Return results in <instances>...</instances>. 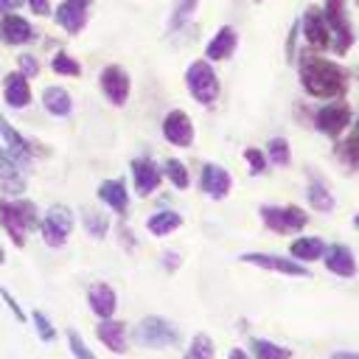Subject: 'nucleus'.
I'll use <instances>...</instances> for the list:
<instances>
[{
    "label": "nucleus",
    "mask_w": 359,
    "mask_h": 359,
    "mask_svg": "<svg viewBox=\"0 0 359 359\" xmlns=\"http://www.w3.org/2000/svg\"><path fill=\"white\" fill-rule=\"evenodd\" d=\"M337 151H339V157L345 160V165L359 168V121H356L353 132H351V135L337 146Z\"/></svg>",
    "instance_id": "473e14b6"
},
{
    "label": "nucleus",
    "mask_w": 359,
    "mask_h": 359,
    "mask_svg": "<svg viewBox=\"0 0 359 359\" xmlns=\"http://www.w3.org/2000/svg\"><path fill=\"white\" fill-rule=\"evenodd\" d=\"M67 3H79V6H90V0H67Z\"/></svg>",
    "instance_id": "3c124183"
},
{
    "label": "nucleus",
    "mask_w": 359,
    "mask_h": 359,
    "mask_svg": "<svg viewBox=\"0 0 359 359\" xmlns=\"http://www.w3.org/2000/svg\"><path fill=\"white\" fill-rule=\"evenodd\" d=\"M3 101L11 109H25L31 104V84L20 70H14L3 79Z\"/></svg>",
    "instance_id": "aec40b11"
},
{
    "label": "nucleus",
    "mask_w": 359,
    "mask_h": 359,
    "mask_svg": "<svg viewBox=\"0 0 359 359\" xmlns=\"http://www.w3.org/2000/svg\"><path fill=\"white\" fill-rule=\"evenodd\" d=\"M323 17L331 28V48L337 53H345L353 45V31H351V22L345 17V0H325Z\"/></svg>",
    "instance_id": "0eeeda50"
},
{
    "label": "nucleus",
    "mask_w": 359,
    "mask_h": 359,
    "mask_svg": "<svg viewBox=\"0 0 359 359\" xmlns=\"http://www.w3.org/2000/svg\"><path fill=\"white\" fill-rule=\"evenodd\" d=\"M356 3H359V0H356Z\"/></svg>",
    "instance_id": "864d4df0"
},
{
    "label": "nucleus",
    "mask_w": 359,
    "mask_h": 359,
    "mask_svg": "<svg viewBox=\"0 0 359 359\" xmlns=\"http://www.w3.org/2000/svg\"><path fill=\"white\" fill-rule=\"evenodd\" d=\"M17 62H20V73H22L25 79H34V76L39 73V62H36V56H31V53H22Z\"/></svg>",
    "instance_id": "ea45409f"
},
{
    "label": "nucleus",
    "mask_w": 359,
    "mask_h": 359,
    "mask_svg": "<svg viewBox=\"0 0 359 359\" xmlns=\"http://www.w3.org/2000/svg\"><path fill=\"white\" fill-rule=\"evenodd\" d=\"M129 342H135V345H140V348L163 351V348L180 345V328H177L171 320H165V317L149 314V317H143V320L135 323Z\"/></svg>",
    "instance_id": "7ed1b4c3"
},
{
    "label": "nucleus",
    "mask_w": 359,
    "mask_h": 359,
    "mask_svg": "<svg viewBox=\"0 0 359 359\" xmlns=\"http://www.w3.org/2000/svg\"><path fill=\"white\" fill-rule=\"evenodd\" d=\"M56 22L67 31V34H79L84 25H87V6H79V3H62L56 6Z\"/></svg>",
    "instance_id": "a878e982"
},
{
    "label": "nucleus",
    "mask_w": 359,
    "mask_h": 359,
    "mask_svg": "<svg viewBox=\"0 0 359 359\" xmlns=\"http://www.w3.org/2000/svg\"><path fill=\"white\" fill-rule=\"evenodd\" d=\"M0 227L17 250L25 247V236L39 227V208L25 196H0Z\"/></svg>",
    "instance_id": "f03ea898"
},
{
    "label": "nucleus",
    "mask_w": 359,
    "mask_h": 359,
    "mask_svg": "<svg viewBox=\"0 0 359 359\" xmlns=\"http://www.w3.org/2000/svg\"><path fill=\"white\" fill-rule=\"evenodd\" d=\"M300 84L314 98H337L348 87V73L339 65H334L323 56L303 53V59H300Z\"/></svg>",
    "instance_id": "f257e3e1"
},
{
    "label": "nucleus",
    "mask_w": 359,
    "mask_h": 359,
    "mask_svg": "<svg viewBox=\"0 0 359 359\" xmlns=\"http://www.w3.org/2000/svg\"><path fill=\"white\" fill-rule=\"evenodd\" d=\"M8 11H11V8L6 6V0H0V14H8Z\"/></svg>",
    "instance_id": "09e8293b"
},
{
    "label": "nucleus",
    "mask_w": 359,
    "mask_h": 359,
    "mask_svg": "<svg viewBox=\"0 0 359 359\" xmlns=\"http://www.w3.org/2000/svg\"><path fill=\"white\" fill-rule=\"evenodd\" d=\"M76 227L73 210L67 205H50L45 213H39V236L50 250H62Z\"/></svg>",
    "instance_id": "20e7f679"
},
{
    "label": "nucleus",
    "mask_w": 359,
    "mask_h": 359,
    "mask_svg": "<svg viewBox=\"0 0 359 359\" xmlns=\"http://www.w3.org/2000/svg\"><path fill=\"white\" fill-rule=\"evenodd\" d=\"M0 137H3V143H6V151L14 157V163H17L22 171H28L31 163H34L36 143H31L28 137H22V135L3 118V112H0Z\"/></svg>",
    "instance_id": "9d476101"
},
{
    "label": "nucleus",
    "mask_w": 359,
    "mask_h": 359,
    "mask_svg": "<svg viewBox=\"0 0 359 359\" xmlns=\"http://www.w3.org/2000/svg\"><path fill=\"white\" fill-rule=\"evenodd\" d=\"M25 188H28L25 171L14 163V157L6 149H0V191H3V196H22Z\"/></svg>",
    "instance_id": "f3484780"
},
{
    "label": "nucleus",
    "mask_w": 359,
    "mask_h": 359,
    "mask_svg": "<svg viewBox=\"0 0 359 359\" xmlns=\"http://www.w3.org/2000/svg\"><path fill=\"white\" fill-rule=\"evenodd\" d=\"M306 202L317 210V213H331L334 210V194L328 191V185L323 182V177H311L309 188H306Z\"/></svg>",
    "instance_id": "cd10ccee"
},
{
    "label": "nucleus",
    "mask_w": 359,
    "mask_h": 359,
    "mask_svg": "<svg viewBox=\"0 0 359 359\" xmlns=\"http://www.w3.org/2000/svg\"><path fill=\"white\" fill-rule=\"evenodd\" d=\"M325 252V241L320 236H297L289 247V255L300 264H311V261H320Z\"/></svg>",
    "instance_id": "b1692460"
},
{
    "label": "nucleus",
    "mask_w": 359,
    "mask_h": 359,
    "mask_svg": "<svg viewBox=\"0 0 359 359\" xmlns=\"http://www.w3.org/2000/svg\"><path fill=\"white\" fill-rule=\"evenodd\" d=\"M160 261H163V266H165V272H177V269H180V264H182V258H180V252H174V250H165V252L160 255Z\"/></svg>",
    "instance_id": "79ce46f5"
},
{
    "label": "nucleus",
    "mask_w": 359,
    "mask_h": 359,
    "mask_svg": "<svg viewBox=\"0 0 359 359\" xmlns=\"http://www.w3.org/2000/svg\"><path fill=\"white\" fill-rule=\"evenodd\" d=\"M238 261L244 264H252L258 269H266V272H280V275H292V278H309V269L294 261L292 255H275V252H241Z\"/></svg>",
    "instance_id": "6e6552de"
},
{
    "label": "nucleus",
    "mask_w": 359,
    "mask_h": 359,
    "mask_svg": "<svg viewBox=\"0 0 359 359\" xmlns=\"http://www.w3.org/2000/svg\"><path fill=\"white\" fill-rule=\"evenodd\" d=\"M42 107L53 118H67L73 112V98H70V93L65 87H56L53 84V87H45L42 90Z\"/></svg>",
    "instance_id": "393cba45"
},
{
    "label": "nucleus",
    "mask_w": 359,
    "mask_h": 359,
    "mask_svg": "<svg viewBox=\"0 0 359 359\" xmlns=\"http://www.w3.org/2000/svg\"><path fill=\"white\" fill-rule=\"evenodd\" d=\"M65 337H67V348H70L73 359H95V353L90 351V345L81 339V334H79L76 328H67Z\"/></svg>",
    "instance_id": "e433bc0d"
},
{
    "label": "nucleus",
    "mask_w": 359,
    "mask_h": 359,
    "mask_svg": "<svg viewBox=\"0 0 359 359\" xmlns=\"http://www.w3.org/2000/svg\"><path fill=\"white\" fill-rule=\"evenodd\" d=\"M0 39L8 42V45H25L34 39V28L25 17L20 14H3V22H0Z\"/></svg>",
    "instance_id": "5701e85b"
},
{
    "label": "nucleus",
    "mask_w": 359,
    "mask_h": 359,
    "mask_svg": "<svg viewBox=\"0 0 359 359\" xmlns=\"http://www.w3.org/2000/svg\"><path fill=\"white\" fill-rule=\"evenodd\" d=\"M129 171H132V185L137 196H151L163 182V168L151 157H135L129 163Z\"/></svg>",
    "instance_id": "f8f14e48"
},
{
    "label": "nucleus",
    "mask_w": 359,
    "mask_h": 359,
    "mask_svg": "<svg viewBox=\"0 0 359 359\" xmlns=\"http://www.w3.org/2000/svg\"><path fill=\"white\" fill-rule=\"evenodd\" d=\"M348 123H351V107H348L345 101H328V104H323V107L317 109V115H314V126H317L323 135H328V137L342 135Z\"/></svg>",
    "instance_id": "9b49d317"
},
{
    "label": "nucleus",
    "mask_w": 359,
    "mask_h": 359,
    "mask_svg": "<svg viewBox=\"0 0 359 359\" xmlns=\"http://www.w3.org/2000/svg\"><path fill=\"white\" fill-rule=\"evenodd\" d=\"M87 306H90V311H93L98 320H107V317H112L115 309H118V294H115V289H112L109 283L95 280V283L87 286Z\"/></svg>",
    "instance_id": "6ab92c4d"
},
{
    "label": "nucleus",
    "mask_w": 359,
    "mask_h": 359,
    "mask_svg": "<svg viewBox=\"0 0 359 359\" xmlns=\"http://www.w3.org/2000/svg\"><path fill=\"white\" fill-rule=\"evenodd\" d=\"M331 359H359V351H334Z\"/></svg>",
    "instance_id": "a18cd8bd"
},
{
    "label": "nucleus",
    "mask_w": 359,
    "mask_h": 359,
    "mask_svg": "<svg viewBox=\"0 0 359 359\" xmlns=\"http://www.w3.org/2000/svg\"><path fill=\"white\" fill-rule=\"evenodd\" d=\"M258 216H261L264 227L278 233V236L300 233L309 224V213L303 208H297V205H261Z\"/></svg>",
    "instance_id": "39448f33"
},
{
    "label": "nucleus",
    "mask_w": 359,
    "mask_h": 359,
    "mask_svg": "<svg viewBox=\"0 0 359 359\" xmlns=\"http://www.w3.org/2000/svg\"><path fill=\"white\" fill-rule=\"evenodd\" d=\"M227 359H252V356H250L244 348H233V351L227 353Z\"/></svg>",
    "instance_id": "49530a36"
},
{
    "label": "nucleus",
    "mask_w": 359,
    "mask_h": 359,
    "mask_svg": "<svg viewBox=\"0 0 359 359\" xmlns=\"http://www.w3.org/2000/svg\"><path fill=\"white\" fill-rule=\"evenodd\" d=\"M95 194H98V199H101L112 213L126 216V210H129V188H126L123 180H104Z\"/></svg>",
    "instance_id": "412c9836"
},
{
    "label": "nucleus",
    "mask_w": 359,
    "mask_h": 359,
    "mask_svg": "<svg viewBox=\"0 0 359 359\" xmlns=\"http://www.w3.org/2000/svg\"><path fill=\"white\" fill-rule=\"evenodd\" d=\"M303 34H306V42L311 48H328L331 45V28L323 17V8L317 6H309L306 14H303V22H300Z\"/></svg>",
    "instance_id": "a211bd4d"
},
{
    "label": "nucleus",
    "mask_w": 359,
    "mask_h": 359,
    "mask_svg": "<svg viewBox=\"0 0 359 359\" xmlns=\"http://www.w3.org/2000/svg\"><path fill=\"white\" fill-rule=\"evenodd\" d=\"M22 3H25V0H6V6H8V8H11V11H14V8H17V6H22Z\"/></svg>",
    "instance_id": "de8ad7c7"
},
{
    "label": "nucleus",
    "mask_w": 359,
    "mask_h": 359,
    "mask_svg": "<svg viewBox=\"0 0 359 359\" xmlns=\"http://www.w3.org/2000/svg\"><path fill=\"white\" fill-rule=\"evenodd\" d=\"M180 227H182V216H180L177 210H168V208H163V210H157V213H151V216L146 219V230H149L151 236H157V238L171 236V233L180 230Z\"/></svg>",
    "instance_id": "bb28decb"
},
{
    "label": "nucleus",
    "mask_w": 359,
    "mask_h": 359,
    "mask_svg": "<svg viewBox=\"0 0 359 359\" xmlns=\"http://www.w3.org/2000/svg\"><path fill=\"white\" fill-rule=\"evenodd\" d=\"M185 87H188V93L194 95V101H199V104H213L216 98H219V76H216V70L210 67V62L208 59H196V62H191L188 65V70H185Z\"/></svg>",
    "instance_id": "423d86ee"
},
{
    "label": "nucleus",
    "mask_w": 359,
    "mask_h": 359,
    "mask_svg": "<svg viewBox=\"0 0 359 359\" xmlns=\"http://www.w3.org/2000/svg\"><path fill=\"white\" fill-rule=\"evenodd\" d=\"M185 359H213V339L208 334H196L185 351Z\"/></svg>",
    "instance_id": "c9c22d12"
},
{
    "label": "nucleus",
    "mask_w": 359,
    "mask_h": 359,
    "mask_svg": "<svg viewBox=\"0 0 359 359\" xmlns=\"http://www.w3.org/2000/svg\"><path fill=\"white\" fill-rule=\"evenodd\" d=\"M6 264V250H3V244H0V266Z\"/></svg>",
    "instance_id": "8fccbe9b"
},
{
    "label": "nucleus",
    "mask_w": 359,
    "mask_h": 359,
    "mask_svg": "<svg viewBox=\"0 0 359 359\" xmlns=\"http://www.w3.org/2000/svg\"><path fill=\"white\" fill-rule=\"evenodd\" d=\"M194 8H196V0H177V6H174V17H171V28L182 25V22L191 17Z\"/></svg>",
    "instance_id": "58836bf2"
},
{
    "label": "nucleus",
    "mask_w": 359,
    "mask_h": 359,
    "mask_svg": "<svg viewBox=\"0 0 359 359\" xmlns=\"http://www.w3.org/2000/svg\"><path fill=\"white\" fill-rule=\"evenodd\" d=\"M233 188V177L227 168L216 165V163H205L202 171H199V191L216 202H222Z\"/></svg>",
    "instance_id": "ddd939ff"
},
{
    "label": "nucleus",
    "mask_w": 359,
    "mask_h": 359,
    "mask_svg": "<svg viewBox=\"0 0 359 359\" xmlns=\"http://www.w3.org/2000/svg\"><path fill=\"white\" fill-rule=\"evenodd\" d=\"M118 233H121V241L126 244V250H132V247H137V241L132 238V233H129V227H126V224H121V227H118Z\"/></svg>",
    "instance_id": "c03bdc74"
},
{
    "label": "nucleus",
    "mask_w": 359,
    "mask_h": 359,
    "mask_svg": "<svg viewBox=\"0 0 359 359\" xmlns=\"http://www.w3.org/2000/svg\"><path fill=\"white\" fill-rule=\"evenodd\" d=\"M323 261H325V269L337 278H353L356 275V258L351 252L348 244L337 241V244H325V252H323Z\"/></svg>",
    "instance_id": "dca6fc26"
},
{
    "label": "nucleus",
    "mask_w": 359,
    "mask_h": 359,
    "mask_svg": "<svg viewBox=\"0 0 359 359\" xmlns=\"http://www.w3.org/2000/svg\"><path fill=\"white\" fill-rule=\"evenodd\" d=\"M244 160H247V168H250V174H252V177H258V174H264V171L269 168L266 154H264L261 149H255V146L244 149Z\"/></svg>",
    "instance_id": "4c0bfd02"
},
{
    "label": "nucleus",
    "mask_w": 359,
    "mask_h": 359,
    "mask_svg": "<svg viewBox=\"0 0 359 359\" xmlns=\"http://www.w3.org/2000/svg\"><path fill=\"white\" fill-rule=\"evenodd\" d=\"M31 323H34V331H36V337L42 342H53L56 339V325L48 320V314L42 309H34L31 311Z\"/></svg>",
    "instance_id": "f704fd0d"
},
{
    "label": "nucleus",
    "mask_w": 359,
    "mask_h": 359,
    "mask_svg": "<svg viewBox=\"0 0 359 359\" xmlns=\"http://www.w3.org/2000/svg\"><path fill=\"white\" fill-rule=\"evenodd\" d=\"M95 337H98V342H101L107 351H112V353H126V351H129V331H126V323H121V320H115V317L98 320Z\"/></svg>",
    "instance_id": "2eb2a0df"
},
{
    "label": "nucleus",
    "mask_w": 359,
    "mask_h": 359,
    "mask_svg": "<svg viewBox=\"0 0 359 359\" xmlns=\"http://www.w3.org/2000/svg\"><path fill=\"white\" fill-rule=\"evenodd\" d=\"M81 224H84L87 236H93V238H107V233H109V216H104L101 210H93V208H87L81 213Z\"/></svg>",
    "instance_id": "c756f323"
},
{
    "label": "nucleus",
    "mask_w": 359,
    "mask_h": 359,
    "mask_svg": "<svg viewBox=\"0 0 359 359\" xmlns=\"http://www.w3.org/2000/svg\"><path fill=\"white\" fill-rule=\"evenodd\" d=\"M163 137L177 146V149H188L194 143V123L188 118V112L182 109H171L165 118H163Z\"/></svg>",
    "instance_id": "4468645a"
},
{
    "label": "nucleus",
    "mask_w": 359,
    "mask_h": 359,
    "mask_svg": "<svg viewBox=\"0 0 359 359\" xmlns=\"http://www.w3.org/2000/svg\"><path fill=\"white\" fill-rule=\"evenodd\" d=\"M163 177L177 188V191H185L188 185H191V177H188V168H185V163H180V160H165V165H163Z\"/></svg>",
    "instance_id": "2f4dec72"
},
{
    "label": "nucleus",
    "mask_w": 359,
    "mask_h": 359,
    "mask_svg": "<svg viewBox=\"0 0 359 359\" xmlns=\"http://www.w3.org/2000/svg\"><path fill=\"white\" fill-rule=\"evenodd\" d=\"M0 297H3V303H6L8 309H11L14 320H17V323H25V311H22V306H20V303H17L14 297H11V292H8L6 286H0Z\"/></svg>",
    "instance_id": "a19ab883"
},
{
    "label": "nucleus",
    "mask_w": 359,
    "mask_h": 359,
    "mask_svg": "<svg viewBox=\"0 0 359 359\" xmlns=\"http://www.w3.org/2000/svg\"><path fill=\"white\" fill-rule=\"evenodd\" d=\"M28 6H31V11L34 14H39V17H45V14H50V0H25Z\"/></svg>",
    "instance_id": "37998d69"
},
{
    "label": "nucleus",
    "mask_w": 359,
    "mask_h": 359,
    "mask_svg": "<svg viewBox=\"0 0 359 359\" xmlns=\"http://www.w3.org/2000/svg\"><path fill=\"white\" fill-rule=\"evenodd\" d=\"M236 45H238V34H236V28H233V25H222V28L216 31V36L208 42L205 56H208V62H224V59L233 56Z\"/></svg>",
    "instance_id": "4be33fe9"
},
{
    "label": "nucleus",
    "mask_w": 359,
    "mask_h": 359,
    "mask_svg": "<svg viewBox=\"0 0 359 359\" xmlns=\"http://www.w3.org/2000/svg\"><path fill=\"white\" fill-rule=\"evenodd\" d=\"M50 70L59 73V76H81V65H79L70 53H65V50L53 53V59H50Z\"/></svg>",
    "instance_id": "72a5a7b5"
},
{
    "label": "nucleus",
    "mask_w": 359,
    "mask_h": 359,
    "mask_svg": "<svg viewBox=\"0 0 359 359\" xmlns=\"http://www.w3.org/2000/svg\"><path fill=\"white\" fill-rule=\"evenodd\" d=\"M98 84H101V93L104 98L112 104V107H123L129 101V73L121 67V65H107L98 76Z\"/></svg>",
    "instance_id": "1a4fd4ad"
},
{
    "label": "nucleus",
    "mask_w": 359,
    "mask_h": 359,
    "mask_svg": "<svg viewBox=\"0 0 359 359\" xmlns=\"http://www.w3.org/2000/svg\"><path fill=\"white\" fill-rule=\"evenodd\" d=\"M353 227H356V230H359V213H356V216H353Z\"/></svg>",
    "instance_id": "603ef678"
},
{
    "label": "nucleus",
    "mask_w": 359,
    "mask_h": 359,
    "mask_svg": "<svg viewBox=\"0 0 359 359\" xmlns=\"http://www.w3.org/2000/svg\"><path fill=\"white\" fill-rule=\"evenodd\" d=\"M264 154H266V160H269L272 165H280V168L292 163L289 140H286V137H280V135H278V137H272V140L266 143V151H264Z\"/></svg>",
    "instance_id": "7c9ffc66"
},
{
    "label": "nucleus",
    "mask_w": 359,
    "mask_h": 359,
    "mask_svg": "<svg viewBox=\"0 0 359 359\" xmlns=\"http://www.w3.org/2000/svg\"><path fill=\"white\" fill-rule=\"evenodd\" d=\"M250 351H252V359H292V351L272 342V339H250Z\"/></svg>",
    "instance_id": "c85d7f7f"
}]
</instances>
